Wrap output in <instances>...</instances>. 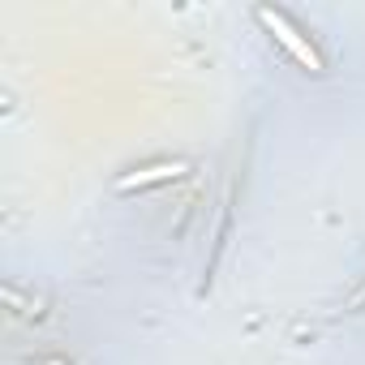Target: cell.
Segmentation results:
<instances>
[{"label":"cell","instance_id":"obj_2","mask_svg":"<svg viewBox=\"0 0 365 365\" xmlns=\"http://www.w3.org/2000/svg\"><path fill=\"white\" fill-rule=\"evenodd\" d=\"M176 176H185V163H180V159H172V163H150V168H142V172L120 176V180H116V190H120V194H129V190L163 185V180H176Z\"/></svg>","mask_w":365,"mask_h":365},{"label":"cell","instance_id":"obj_1","mask_svg":"<svg viewBox=\"0 0 365 365\" xmlns=\"http://www.w3.org/2000/svg\"><path fill=\"white\" fill-rule=\"evenodd\" d=\"M254 18H258V22H262V26H267V31H271L288 52H292V61H297V65H305L309 73H322V56H318V48H314V43H309L292 22H288V14H279V9H254Z\"/></svg>","mask_w":365,"mask_h":365},{"label":"cell","instance_id":"obj_3","mask_svg":"<svg viewBox=\"0 0 365 365\" xmlns=\"http://www.w3.org/2000/svg\"><path fill=\"white\" fill-rule=\"evenodd\" d=\"M48 365H65V361H48Z\"/></svg>","mask_w":365,"mask_h":365}]
</instances>
